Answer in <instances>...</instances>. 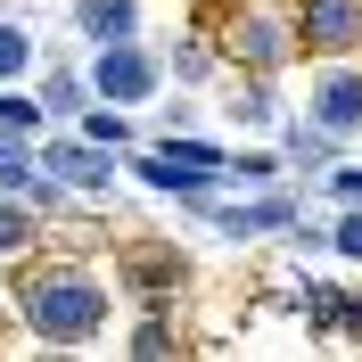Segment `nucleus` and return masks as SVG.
<instances>
[{
	"mask_svg": "<svg viewBox=\"0 0 362 362\" xmlns=\"http://www.w3.org/2000/svg\"><path fill=\"white\" fill-rule=\"evenodd\" d=\"M42 165L58 181H74V189H107L115 181V165L99 157V140H66V148H42Z\"/></svg>",
	"mask_w": 362,
	"mask_h": 362,
	"instance_id": "423d86ee",
	"label": "nucleus"
},
{
	"mask_svg": "<svg viewBox=\"0 0 362 362\" xmlns=\"http://www.w3.org/2000/svg\"><path fill=\"white\" fill-rule=\"evenodd\" d=\"M25 66H33V42H25L17 25L0 17V83H17V74H25Z\"/></svg>",
	"mask_w": 362,
	"mask_h": 362,
	"instance_id": "9d476101",
	"label": "nucleus"
},
{
	"mask_svg": "<svg viewBox=\"0 0 362 362\" xmlns=\"http://www.w3.org/2000/svg\"><path fill=\"white\" fill-rule=\"evenodd\" d=\"M25 321H33L49 346H83V338H99V321H107V288H99L90 272H33V280H25Z\"/></svg>",
	"mask_w": 362,
	"mask_h": 362,
	"instance_id": "f257e3e1",
	"label": "nucleus"
},
{
	"mask_svg": "<svg viewBox=\"0 0 362 362\" xmlns=\"http://www.w3.org/2000/svg\"><path fill=\"white\" fill-rule=\"evenodd\" d=\"M90 83H99V99H107V107H140V99L157 90V66H148V49L107 42V49H99V74H90Z\"/></svg>",
	"mask_w": 362,
	"mask_h": 362,
	"instance_id": "7ed1b4c3",
	"label": "nucleus"
},
{
	"mask_svg": "<svg viewBox=\"0 0 362 362\" xmlns=\"http://www.w3.org/2000/svg\"><path fill=\"white\" fill-rule=\"evenodd\" d=\"M74 25H83V33H90L99 49H107V42H132L140 0H83V8H74Z\"/></svg>",
	"mask_w": 362,
	"mask_h": 362,
	"instance_id": "0eeeda50",
	"label": "nucleus"
},
{
	"mask_svg": "<svg viewBox=\"0 0 362 362\" xmlns=\"http://www.w3.org/2000/svg\"><path fill=\"white\" fill-rule=\"evenodd\" d=\"M0 124H17V132H33V124H42V107H33V99H0Z\"/></svg>",
	"mask_w": 362,
	"mask_h": 362,
	"instance_id": "ddd939ff",
	"label": "nucleus"
},
{
	"mask_svg": "<svg viewBox=\"0 0 362 362\" xmlns=\"http://www.w3.org/2000/svg\"><path fill=\"white\" fill-rule=\"evenodd\" d=\"M296 42L338 58V49H362V0H305L296 8Z\"/></svg>",
	"mask_w": 362,
	"mask_h": 362,
	"instance_id": "f03ea898",
	"label": "nucleus"
},
{
	"mask_svg": "<svg viewBox=\"0 0 362 362\" xmlns=\"http://www.w3.org/2000/svg\"><path fill=\"white\" fill-rule=\"evenodd\" d=\"M354 338H362V305H354Z\"/></svg>",
	"mask_w": 362,
	"mask_h": 362,
	"instance_id": "dca6fc26",
	"label": "nucleus"
},
{
	"mask_svg": "<svg viewBox=\"0 0 362 362\" xmlns=\"http://www.w3.org/2000/svg\"><path fill=\"white\" fill-rule=\"evenodd\" d=\"M338 255H346V264H362V214H346V223H338Z\"/></svg>",
	"mask_w": 362,
	"mask_h": 362,
	"instance_id": "4468645a",
	"label": "nucleus"
},
{
	"mask_svg": "<svg viewBox=\"0 0 362 362\" xmlns=\"http://www.w3.org/2000/svg\"><path fill=\"white\" fill-rule=\"evenodd\" d=\"M313 124L321 132H362V74H321L313 83Z\"/></svg>",
	"mask_w": 362,
	"mask_h": 362,
	"instance_id": "39448f33",
	"label": "nucleus"
},
{
	"mask_svg": "<svg viewBox=\"0 0 362 362\" xmlns=\"http://www.w3.org/2000/svg\"><path fill=\"white\" fill-rule=\"evenodd\" d=\"M33 247V214H25L17 198H0V264H8V255H25Z\"/></svg>",
	"mask_w": 362,
	"mask_h": 362,
	"instance_id": "6e6552de",
	"label": "nucleus"
},
{
	"mask_svg": "<svg viewBox=\"0 0 362 362\" xmlns=\"http://www.w3.org/2000/svg\"><path fill=\"white\" fill-rule=\"evenodd\" d=\"M230 49L247 58V66H280L296 49V17H280V8H239V25H230Z\"/></svg>",
	"mask_w": 362,
	"mask_h": 362,
	"instance_id": "20e7f679",
	"label": "nucleus"
},
{
	"mask_svg": "<svg viewBox=\"0 0 362 362\" xmlns=\"http://www.w3.org/2000/svg\"><path fill=\"white\" fill-rule=\"evenodd\" d=\"M42 107L74 115V107H83V83H74V74H49V83H42Z\"/></svg>",
	"mask_w": 362,
	"mask_h": 362,
	"instance_id": "9b49d317",
	"label": "nucleus"
},
{
	"mask_svg": "<svg viewBox=\"0 0 362 362\" xmlns=\"http://www.w3.org/2000/svg\"><path fill=\"white\" fill-rule=\"evenodd\" d=\"M329 189H338V198H346V206H362V165H346V173H338V181H329Z\"/></svg>",
	"mask_w": 362,
	"mask_h": 362,
	"instance_id": "2eb2a0df",
	"label": "nucleus"
},
{
	"mask_svg": "<svg viewBox=\"0 0 362 362\" xmlns=\"http://www.w3.org/2000/svg\"><path fill=\"white\" fill-rule=\"evenodd\" d=\"M230 115L239 124H272V90H230Z\"/></svg>",
	"mask_w": 362,
	"mask_h": 362,
	"instance_id": "f8f14e48",
	"label": "nucleus"
},
{
	"mask_svg": "<svg viewBox=\"0 0 362 362\" xmlns=\"http://www.w3.org/2000/svg\"><path fill=\"white\" fill-rule=\"evenodd\" d=\"M83 140H99V148H132V124H124V107H99V115H83Z\"/></svg>",
	"mask_w": 362,
	"mask_h": 362,
	"instance_id": "1a4fd4ad",
	"label": "nucleus"
}]
</instances>
